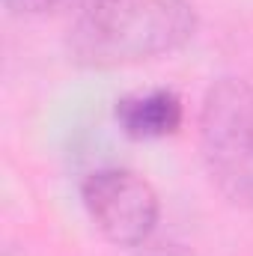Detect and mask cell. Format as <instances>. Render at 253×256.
Here are the masks:
<instances>
[{"label": "cell", "instance_id": "4", "mask_svg": "<svg viewBox=\"0 0 253 256\" xmlns=\"http://www.w3.org/2000/svg\"><path fill=\"white\" fill-rule=\"evenodd\" d=\"M116 120L128 137H164L182 126V102L170 90H155L146 96H128L116 102Z\"/></svg>", "mask_w": 253, "mask_h": 256}, {"label": "cell", "instance_id": "5", "mask_svg": "<svg viewBox=\"0 0 253 256\" xmlns=\"http://www.w3.org/2000/svg\"><path fill=\"white\" fill-rule=\"evenodd\" d=\"M9 3V9H15V12H48V9H54L60 0H6Z\"/></svg>", "mask_w": 253, "mask_h": 256}, {"label": "cell", "instance_id": "1", "mask_svg": "<svg viewBox=\"0 0 253 256\" xmlns=\"http://www.w3.org/2000/svg\"><path fill=\"white\" fill-rule=\"evenodd\" d=\"M86 66H128L185 48L196 33L188 0H86L68 30Z\"/></svg>", "mask_w": 253, "mask_h": 256}, {"label": "cell", "instance_id": "2", "mask_svg": "<svg viewBox=\"0 0 253 256\" xmlns=\"http://www.w3.org/2000/svg\"><path fill=\"white\" fill-rule=\"evenodd\" d=\"M200 149L212 182L236 206H253V86L218 80L200 110Z\"/></svg>", "mask_w": 253, "mask_h": 256}, {"label": "cell", "instance_id": "3", "mask_svg": "<svg viewBox=\"0 0 253 256\" xmlns=\"http://www.w3.org/2000/svg\"><path fill=\"white\" fill-rule=\"evenodd\" d=\"M80 196L96 230L114 244H140L158 224V194L131 170H96L86 176Z\"/></svg>", "mask_w": 253, "mask_h": 256}]
</instances>
